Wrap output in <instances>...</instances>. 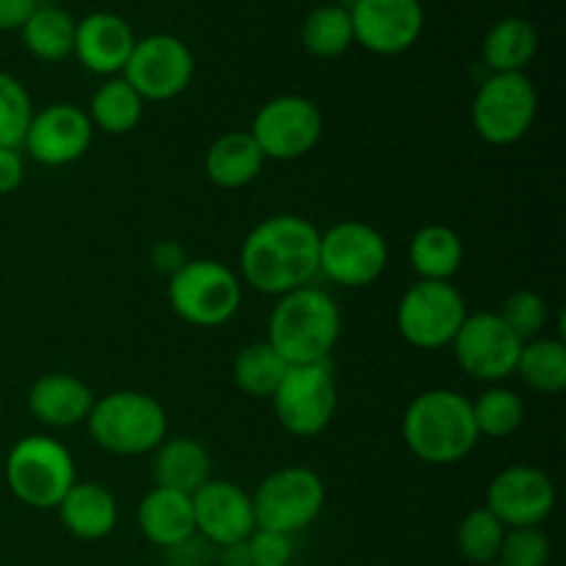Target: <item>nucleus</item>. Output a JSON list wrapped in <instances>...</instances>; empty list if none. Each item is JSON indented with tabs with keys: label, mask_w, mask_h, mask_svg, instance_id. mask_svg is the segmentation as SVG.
<instances>
[{
	"label": "nucleus",
	"mask_w": 566,
	"mask_h": 566,
	"mask_svg": "<svg viewBox=\"0 0 566 566\" xmlns=\"http://www.w3.org/2000/svg\"><path fill=\"white\" fill-rule=\"evenodd\" d=\"M321 232L302 216H269L252 227L241 247V274L247 285L269 296L307 287L318 274Z\"/></svg>",
	"instance_id": "1"
},
{
	"label": "nucleus",
	"mask_w": 566,
	"mask_h": 566,
	"mask_svg": "<svg viewBox=\"0 0 566 566\" xmlns=\"http://www.w3.org/2000/svg\"><path fill=\"white\" fill-rule=\"evenodd\" d=\"M33 119L31 94L9 72H0V147L20 149Z\"/></svg>",
	"instance_id": "34"
},
{
	"label": "nucleus",
	"mask_w": 566,
	"mask_h": 566,
	"mask_svg": "<svg viewBox=\"0 0 566 566\" xmlns=\"http://www.w3.org/2000/svg\"><path fill=\"white\" fill-rule=\"evenodd\" d=\"M462 238L446 224L420 227L409 243V263L420 280L451 282V276L462 269Z\"/></svg>",
	"instance_id": "25"
},
{
	"label": "nucleus",
	"mask_w": 566,
	"mask_h": 566,
	"mask_svg": "<svg viewBox=\"0 0 566 566\" xmlns=\"http://www.w3.org/2000/svg\"><path fill=\"white\" fill-rule=\"evenodd\" d=\"M490 566H503V564H497V562H495V564H490Z\"/></svg>",
	"instance_id": "43"
},
{
	"label": "nucleus",
	"mask_w": 566,
	"mask_h": 566,
	"mask_svg": "<svg viewBox=\"0 0 566 566\" xmlns=\"http://www.w3.org/2000/svg\"><path fill=\"white\" fill-rule=\"evenodd\" d=\"M213 551L216 547L210 545V542H205L202 536L193 534L191 539H186L182 545L169 547V551H166V562H169V566H208L216 556Z\"/></svg>",
	"instance_id": "38"
},
{
	"label": "nucleus",
	"mask_w": 566,
	"mask_h": 566,
	"mask_svg": "<svg viewBox=\"0 0 566 566\" xmlns=\"http://www.w3.org/2000/svg\"><path fill=\"white\" fill-rule=\"evenodd\" d=\"M291 365L269 346V343H249L241 348L232 365V379H235L238 390L247 392L252 398H271L280 387L282 376Z\"/></svg>",
	"instance_id": "30"
},
{
	"label": "nucleus",
	"mask_w": 566,
	"mask_h": 566,
	"mask_svg": "<svg viewBox=\"0 0 566 566\" xmlns=\"http://www.w3.org/2000/svg\"><path fill=\"white\" fill-rule=\"evenodd\" d=\"M451 346L464 374L479 381H503L517 368L523 340L497 313H479L464 318Z\"/></svg>",
	"instance_id": "14"
},
{
	"label": "nucleus",
	"mask_w": 566,
	"mask_h": 566,
	"mask_svg": "<svg viewBox=\"0 0 566 566\" xmlns=\"http://www.w3.org/2000/svg\"><path fill=\"white\" fill-rule=\"evenodd\" d=\"M142 114L144 99L138 97L136 88L125 77H108L92 94V105H88V119H92V125L111 133V136H125V133L136 130V125L142 122Z\"/></svg>",
	"instance_id": "29"
},
{
	"label": "nucleus",
	"mask_w": 566,
	"mask_h": 566,
	"mask_svg": "<svg viewBox=\"0 0 566 566\" xmlns=\"http://www.w3.org/2000/svg\"><path fill=\"white\" fill-rule=\"evenodd\" d=\"M501 321L520 337L523 343L539 337V332L547 326V304L539 293L534 291H514L503 302Z\"/></svg>",
	"instance_id": "35"
},
{
	"label": "nucleus",
	"mask_w": 566,
	"mask_h": 566,
	"mask_svg": "<svg viewBox=\"0 0 566 566\" xmlns=\"http://www.w3.org/2000/svg\"><path fill=\"white\" fill-rule=\"evenodd\" d=\"M326 486L318 473L307 468H282L265 475L252 495L258 528L293 536L321 517Z\"/></svg>",
	"instance_id": "7"
},
{
	"label": "nucleus",
	"mask_w": 566,
	"mask_h": 566,
	"mask_svg": "<svg viewBox=\"0 0 566 566\" xmlns=\"http://www.w3.org/2000/svg\"><path fill=\"white\" fill-rule=\"evenodd\" d=\"M55 509H59L61 525L83 542L105 539L119 520L114 495L97 481H75Z\"/></svg>",
	"instance_id": "22"
},
{
	"label": "nucleus",
	"mask_w": 566,
	"mask_h": 566,
	"mask_svg": "<svg viewBox=\"0 0 566 566\" xmlns=\"http://www.w3.org/2000/svg\"><path fill=\"white\" fill-rule=\"evenodd\" d=\"M340 307L318 287L280 296L269 318V346L287 365H324L340 340Z\"/></svg>",
	"instance_id": "2"
},
{
	"label": "nucleus",
	"mask_w": 566,
	"mask_h": 566,
	"mask_svg": "<svg viewBox=\"0 0 566 566\" xmlns=\"http://www.w3.org/2000/svg\"><path fill=\"white\" fill-rule=\"evenodd\" d=\"M75 25L77 22L64 9L39 3L25 25L20 28L22 42H25L28 53L36 59L61 61L75 48Z\"/></svg>",
	"instance_id": "28"
},
{
	"label": "nucleus",
	"mask_w": 566,
	"mask_h": 566,
	"mask_svg": "<svg viewBox=\"0 0 566 566\" xmlns=\"http://www.w3.org/2000/svg\"><path fill=\"white\" fill-rule=\"evenodd\" d=\"M276 420L293 437H318L337 409V385L324 365H291L271 396Z\"/></svg>",
	"instance_id": "10"
},
{
	"label": "nucleus",
	"mask_w": 566,
	"mask_h": 566,
	"mask_svg": "<svg viewBox=\"0 0 566 566\" xmlns=\"http://www.w3.org/2000/svg\"><path fill=\"white\" fill-rule=\"evenodd\" d=\"M536 119V88L525 72H492L473 99V127L486 144L509 147Z\"/></svg>",
	"instance_id": "8"
},
{
	"label": "nucleus",
	"mask_w": 566,
	"mask_h": 566,
	"mask_svg": "<svg viewBox=\"0 0 566 566\" xmlns=\"http://www.w3.org/2000/svg\"><path fill=\"white\" fill-rule=\"evenodd\" d=\"M136 520L142 534L160 551L182 545V542L197 534L191 495L164 490V486H155L142 497Z\"/></svg>",
	"instance_id": "21"
},
{
	"label": "nucleus",
	"mask_w": 566,
	"mask_h": 566,
	"mask_svg": "<svg viewBox=\"0 0 566 566\" xmlns=\"http://www.w3.org/2000/svg\"><path fill=\"white\" fill-rule=\"evenodd\" d=\"M247 547L252 566H291L293 562V536L276 534V531L254 528Z\"/></svg>",
	"instance_id": "37"
},
{
	"label": "nucleus",
	"mask_w": 566,
	"mask_h": 566,
	"mask_svg": "<svg viewBox=\"0 0 566 566\" xmlns=\"http://www.w3.org/2000/svg\"><path fill=\"white\" fill-rule=\"evenodd\" d=\"M539 36L534 22L523 17H506L495 22L484 39V61L492 72H523L536 55Z\"/></svg>",
	"instance_id": "26"
},
{
	"label": "nucleus",
	"mask_w": 566,
	"mask_h": 566,
	"mask_svg": "<svg viewBox=\"0 0 566 566\" xmlns=\"http://www.w3.org/2000/svg\"><path fill=\"white\" fill-rule=\"evenodd\" d=\"M503 536H506V525L490 509L481 506L464 514V520L459 523L457 547L464 562L473 566H490L501 556Z\"/></svg>",
	"instance_id": "32"
},
{
	"label": "nucleus",
	"mask_w": 566,
	"mask_h": 566,
	"mask_svg": "<svg viewBox=\"0 0 566 566\" xmlns=\"http://www.w3.org/2000/svg\"><path fill=\"white\" fill-rule=\"evenodd\" d=\"M210 470L208 448L191 437H171L155 448V486L193 497L210 481Z\"/></svg>",
	"instance_id": "23"
},
{
	"label": "nucleus",
	"mask_w": 566,
	"mask_h": 566,
	"mask_svg": "<svg viewBox=\"0 0 566 566\" xmlns=\"http://www.w3.org/2000/svg\"><path fill=\"white\" fill-rule=\"evenodd\" d=\"M249 133L265 160H296L318 147L324 136V114L313 99L282 94L258 111Z\"/></svg>",
	"instance_id": "11"
},
{
	"label": "nucleus",
	"mask_w": 566,
	"mask_h": 566,
	"mask_svg": "<svg viewBox=\"0 0 566 566\" xmlns=\"http://www.w3.org/2000/svg\"><path fill=\"white\" fill-rule=\"evenodd\" d=\"M470 407H473L479 437H492V440L512 437L525 418L523 398L509 387H490L475 401H470Z\"/></svg>",
	"instance_id": "33"
},
{
	"label": "nucleus",
	"mask_w": 566,
	"mask_h": 566,
	"mask_svg": "<svg viewBox=\"0 0 566 566\" xmlns=\"http://www.w3.org/2000/svg\"><path fill=\"white\" fill-rule=\"evenodd\" d=\"M302 42L318 59H335L354 44L352 14L346 6H318L307 14L302 25Z\"/></svg>",
	"instance_id": "31"
},
{
	"label": "nucleus",
	"mask_w": 566,
	"mask_h": 566,
	"mask_svg": "<svg viewBox=\"0 0 566 566\" xmlns=\"http://www.w3.org/2000/svg\"><path fill=\"white\" fill-rule=\"evenodd\" d=\"M241 280L219 260H188L169 276V304L186 324L213 329L241 307Z\"/></svg>",
	"instance_id": "6"
},
{
	"label": "nucleus",
	"mask_w": 566,
	"mask_h": 566,
	"mask_svg": "<svg viewBox=\"0 0 566 566\" xmlns=\"http://www.w3.org/2000/svg\"><path fill=\"white\" fill-rule=\"evenodd\" d=\"M468 318L464 298L451 282L418 280L398 302L396 324L403 340L423 352L451 346Z\"/></svg>",
	"instance_id": "9"
},
{
	"label": "nucleus",
	"mask_w": 566,
	"mask_h": 566,
	"mask_svg": "<svg viewBox=\"0 0 566 566\" xmlns=\"http://www.w3.org/2000/svg\"><path fill=\"white\" fill-rule=\"evenodd\" d=\"M25 177V164H22L20 149L0 147V197L17 191Z\"/></svg>",
	"instance_id": "39"
},
{
	"label": "nucleus",
	"mask_w": 566,
	"mask_h": 566,
	"mask_svg": "<svg viewBox=\"0 0 566 566\" xmlns=\"http://www.w3.org/2000/svg\"><path fill=\"white\" fill-rule=\"evenodd\" d=\"M486 509L506 528H534L556 509V486L542 470L514 464L492 479L486 490Z\"/></svg>",
	"instance_id": "15"
},
{
	"label": "nucleus",
	"mask_w": 566,
	"mask_h": 566,
	"mask_svg": "<svg viewBox=\"0 0 566 566\" xmlns=\"http://www.w3.org/2000/svg\"><path fill=\"white\" fill-rule=\"evenodd\" d=\"M514 374L525 381V387L542 392V396H556L566 387V346L564 340L553 337H534L523 343Z\"/></svg>",
	"instance_id": "27"
},
{
	"label": "nucleus",
	"mask_w": 566,
	"mask_h": 566,
	"mask_svg": "<svg viewBox=\"0 0 566 566\" xmlns=\"http://www.w3.org/2000/svg\"><path fill=\"white\" fill-rule=\"evenodd\" d=\"M354 42L379 55L403 53L423 31L420 0H354L348 6Z\"/></svg>",
	"instance_id": "16"
},
{
	"label": "nucleus",
	"mask_w": 566,
	"mask_h": 566,
	"mask_svg": "<svg viewBox=\"0 0 566 566\" xmlns=\"http://www.w3.org/2000/svg\"><path fill=\"white\" fill-rule=\"evenodd\" d=\"M75 481L70 451L48 434L22 437L6 459V484L25 506L55 509Z\"/></svg>",
	"instance_id": "5"
},
{
	"label": "nucleus",
	"mask_w": 566,
	"mask_h": 566,
	"mask_svg": "<svg viewBox=\"0 0 566 566\" xmlns=\"http://www.w3.org/2000/svg\"><path fill=\"white\" fill-rule=\"evenodd\" d=\"M265 155L252 133H224L205 155V175L219 188H243L263 171Z\"/></svg>",
	"instance_id": "24"
},
{
	"label": "nucleus",
	"mask_w": 566,
	"mask_h": 566,
	"mask_svg": "<svg viewBox=\"0 0 566 566\" xmlns=\"http://www.w3.org/2000/svg\"><path fill=\"white\" fill-rule=\"evenodd\" d=\"M219 564L221 566H252L247 542H235V545L219 547Z\"/></svg>",
	"instance_id": "42"
},
{
	"label": "nucleus",
	"mask_w": 566,
	"mask_h": 566,
	"mask_svg": "<svg viewBox=\"0 0 566 566\" xmlns=\"http://www.w3.org/2000/svg\"><path fill=\"white\" fill-rule=\"evenodd\" d=\"M92 127L86 111L72 103H55L33 111L22 147L44 166L75 164L92 144Z\"/></svg>",
	"instance_id": "17"
},
{
	"label": "nucleus",
	"mask_w": 566,
	"mask_h": 566,
	"mask_svg": "<svg viewBox=\"0 0 566 566\" xmlns=\"http://www.w3.org/2000/svg\"><path fill=\"white\" fill-rule=\"evenodd\" d=\"M403 442L429 464H457L479 446L473 407L457 390H426L403 412Z\"/></svg>",
	"instance_id": "3"
},
{
	"label": "nucleus",
	"mask_w": 566,
	"mask_h": 566,
	"mask_svg": "<svg viewBox=\"0 0 566 566\" xmlns=\"http://www.w3.org/2000/svg\"><path fill=\"white\" fill-rule=\"evenodd\" d=\"M36 6L39 0H0V31H14L25 25Z\"/></svg>",
	"instance_id": "41"
},
{
	"label": "nucleus",
	"mask_w": 566,
	"mask_h": 566,
	"mask_svg": "<svg viewBox=\"0 0 566 566\" xmlns=\"http://www.w3.org/2000/svg\"><path fill=\"white\" fill-rule=\"evenodd\" d=\"M88 434L116 457H144L166 440L169 418L160 401L138 390H116L94 401L86 418Z\"/></svg>",
	"instance_id": "4"
},
{
	"label": "nucleus",
	"mask_w": 566,
	"mask_h": 566,
	"mask_svg": "<svg viewBox=\"0 0 566 566\" xmlns=\"http://www.w3.org/2000/svg\"><path fill=\"white\" fill-rule=\"evenodd\" d=\"M387 269V241L365 221H340L321 235L318 274L343 287L374 285Z\"/></svg>",
	"instance_id": "12"
},
{
	"label": "nucleus",
	"mask_w": 566,
	"mask_h": 566,
	"mask_svg": "<svg viewBox=\"0 0 566 566\" xmlns=\"http://www.w3.org/2000/svg\"><path fill=\"white\" fill-rule=\"evenodd\" d=\"M193 501V523L197 534L219 551V547L247 542L254 534L252 495L235 486L232 481L210 479Z\"/></svg>",
	"instance_id": "18"
},
{
	"label": "nucleus",
	"mask_w": 566,
	"mask_h": 566,
	"mask_svg": "<svg viewBox=\"0 0 566 566\" xmlns=\"http://www.w3.org/2000/svg\"><path fill=\"white\" fill-rule=\"evenodd\" d=\"M94 392L72 374H44L28 392V409L50 429H72L86 423L94 407Z\"/></svg>",
	"instance_id": "20"
},
{
	"label": "nucleus",
	"mask_w": 566,
	"mask_h": 566,
	"mask_svg": "<svg viewBox=\"0 0 566 566\" xmlns=\"http://www.w3.org/2000/svg\"><path fill=\"white\" fill-rule=\"evenodd\" d=\"M551 539L539 525L534 528H506L497 564L503 566H547Z\"/></svg>",
	"instance_id": "36"
},
{
	"label": "nucleus",
	"mask_w": 566,
	"mask_h": 566,
	"mask_svg": "<svg viewBox=\"0 0 566 566\" xmlns=\"http://www.w3.org/2000/svg\"><path fill=\"white\" fill-rule=\"evenodd\" d=\"M122 72H125L122 77L136 88L138 97L164 103L191 86L193 55L182 39L169 36V33H153V36L136 39Z\"/></svg>",
	"instance_id": "13"
},
{
	"label": "nucleus",
	"mask_w": 566,
	"mask_h": 566,
	"mask_svg": "<svg viewBox=\"0 0 566 566\" xmlns=\"http://www.w3.org/2000/svg\"><path fill=\"white\" fill-rule=\"evenodd\" d=\"M186 263H188V258H186V252H182L180 243L160 241L158 247L153 249V265L158 274L171 276V274H177V271H180Z\"/></svg>",
	"instance_id": "40"
},
{
	"label": "nucleus",
	"mask_w": 566,
	"mask_h": 566,
	"mask_svg": "<svg viewBox=\"0 0 566 566\" xmlns=\"http://www.w3.org/2000/svg\"><path fill=\"white\" fill-rule=\"evenodd\" d=\"M133 44H136L133 28L119 14L94 11L75 25L72 53L81 59L86 70L97 72V75H116V72L125 70Z\"/></svg>",
	"instance_id": "19"
}]
</instances>
